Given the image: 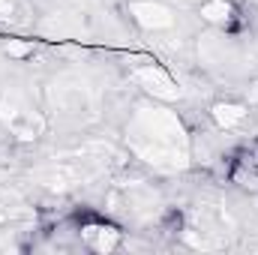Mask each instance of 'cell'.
<instances>
[{
  "label": "cell",
  "instance_id": "1",
  "mask_svg": "<svg viewBox=\"0 0 258 255\" xmlns=\"http://www.w3.org/2000/svg\"><path fill=\"white\" fill-rule=\"evenodd\" d=\"M81 237H84V243L90 249L111 252L117 246V240H120V231L111 228V225H105V222H99V219H84L81 222Z\"/></svg>",
  "mask_w": 258,
  "mask_h": 255
},
{
  "label": "cell",
  "instance_id": "2",
  "mask_svg": "<svg viewBox=\"0 0 258 255\" xmlns=\"http://www.w3.org/2000/svg\"><path fill=\"white\" fill-rule=\"evenodd\" d=\"M135 18L141 24H147V27H165V24H171V12L165 6H159V3H138L135 6Z\"/></svg>",
  "mask_w": 258,
  "mask_h": 255
},
{
  "label": "cell",
  "instance_id": "3",
  "mask_svg": "<svg viewBox=\"0 0 258 255\" xmlns=\"http://www.w3.org/2000/svg\"><path fill=\"white\" fill-rule=\"evenodd\" d=\"M201 15H204L207 21H216V24H222V27H225V24L234 18V6H231V3H225V0H210V3H204Z\"/></svg>",
  "mask_w": 258,
  "mask_h": 255
},
{
  "label": "cell",
  "instance_id": "4",
  "mask_svg": "<svg viewBox=\"0 0 258 255\" xmlns=\"http://www.w3.org/2000/svg\"><path fill=\"white\" fill-rule=\"evenodd\" d=\"M213 117H216L219 126H234V123H240L246 117V111H243V105H216Z\"/></svg>",
  "mask_w": 258,
  "mask_h": 255
},
{
  "label": "cell",
  "instance_id": "5",
  "mask_svg": "<svg viewBox=\"0 0 258 255\" xmlns=\"http://www.w3.org/2000/svg\"><path fill=\"white\" fill-rule=\"evenodd\" d=\"M12 15V3L9 0H0V18H9Z\"/></svg>",
  "mask_w": 258,
  "mask_h": 255
}]
</instances>
